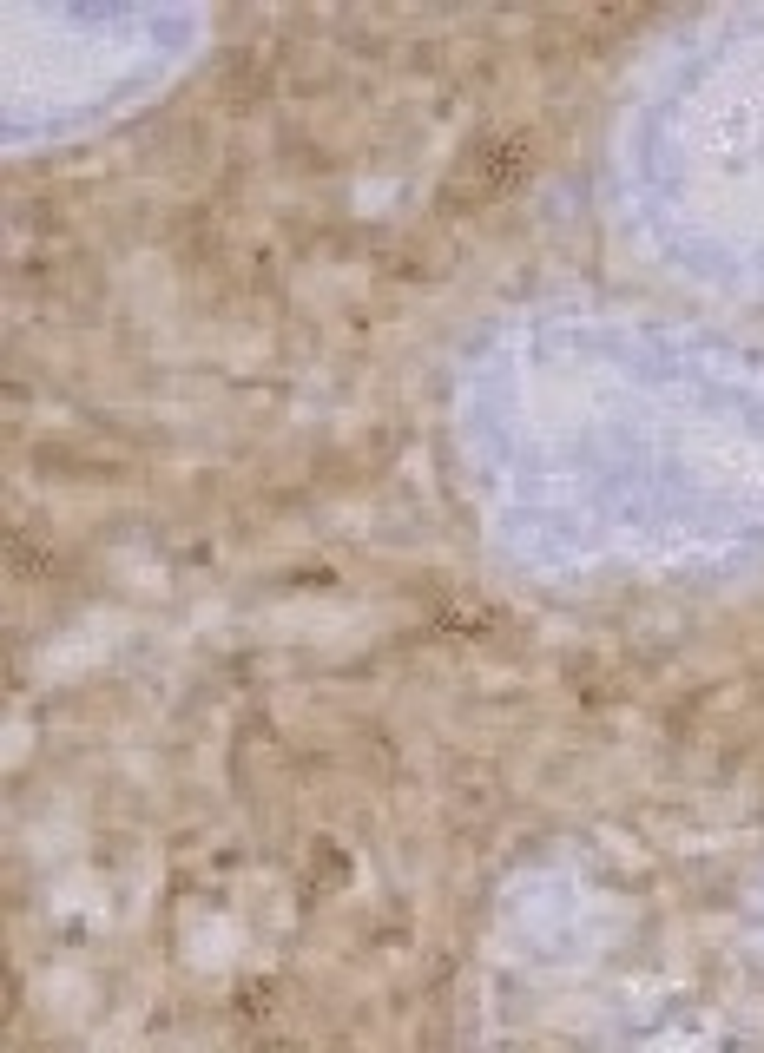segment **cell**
<instances>
[{
    "instance_id": "cell-1",
    "label": "cell",
    "mask_w": 764,
    "mask_h": 1053,
    "mask_svg": "<svg viewBox=\"0 0 764 1053\" xmlns=\"http://www.w3.org/2000/svg\"><path fill=\"white\" fill-rule=\"evenodd\" d=\"M462 172H468V185L442 191V211L448 205H494V198L527 172V145L521 139H481V145H468Z\"/></svg>"
}]
</instances>
